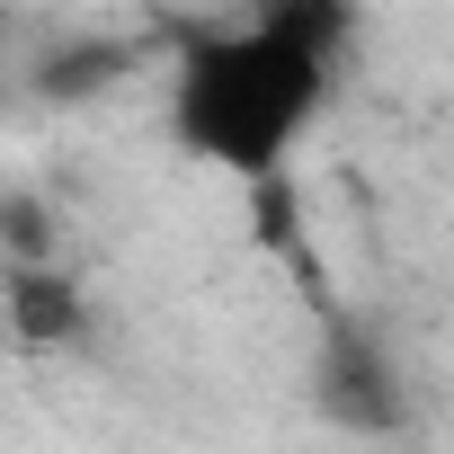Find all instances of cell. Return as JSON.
Wrapping results in <instances>:
<instances>
[{
	"instance_id": "cell-1",
	"label": "cell",
	"mask_w": 454,
	"mask_h": 454,
	"mask_svg": "<svg viewBox=\"0 0 454 454\" xmlns=\"http://www.w3.org/2000/svg\"><path fill=\"white\" fill-rule=\"evenodd\" d=\"M330 54H339V10L330 0H277L232 27H205L178 63V134L241 187L277 178L303 125L330 98Z\"/></svg>"
}]
</instances>
